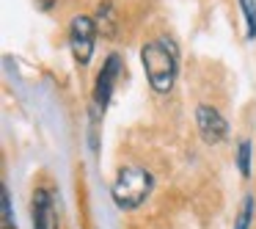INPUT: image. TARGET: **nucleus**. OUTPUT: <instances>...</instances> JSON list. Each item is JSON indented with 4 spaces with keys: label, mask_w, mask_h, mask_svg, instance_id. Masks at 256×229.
Listing matches in <instances>:
<instances>
[{
    "label": "nucleus",
    "mask_w": 256,
    "mask_h": 229,
    "mask_svg": "<svg viewBox=\"0 0 256 229\" xmlns=\"http://www.w3.org/2000/svg\"><path fill=\"white\" fill-rule=\"evenodd\" d=\"M140 64L149 78V86L157 94H168L176 83L179 72V53L171 39H154L140 50Z\"/></svg>",
    "instance_id": "1"
},
{
    "label": "nucleus",
    "mask_w": 256,
    "mask_h": 229,
    "mask_svg": "<svg viewBox=\"0 0 256 229\" xmlns=\"http://www.w3.org/2000/svg\"><path fill=\"white\" fill-rule=\"evenodd\" d=\"M152 193V174L146 168H138V166H130V168H122L110 188V196L116 201V207L122 210H135L146 201V196Z\"/></svg>",
    "instance_id": "2"
},
{
    "label": "nucleus",
    "mask_w": 256,
    "mask_h": 229,
    "mask_svg": "<svg viewBox=\"0 0 256 229\" xmlns=\"http://www.w3.org/2000/svg\"><path fill=\"white\" fill-rule=\"evenodd\" d=\"M94 39H96V25L91 17L80 14L72 20L69 25V47H72V56L80 67H88L91 56H94Z\"/></svg>",
    "instance_id": "3"
},
{
    "label": "nucleus",
    "mask_w": 256,
    "mask_h": 229,
    "mask_svg": "<svg viewBox=\"0 0 256 229\" xmlns=\"http://www.w3.org/2000/svg\"><path fill=\"white\" fill-rule=\"evenodd\" d=\"M34 229H58V207H56V196L47 185L34 190Z\"/></svg>",
    "instance_id": "4"
},
{
    "label": "nucleus",
    "mask_w": 256,
    "mask_h": 229,
    "mask_svg": "<svg viewBox=\"0 0 256 229\" xmlns=\"http://www.w3.org/2000/svg\"><path fill=\"white\" fill-rule=\"evenodd\" d=\"M196 122H198V133H201V138H204V144H220L228 133L226 119H223L220 111L212 108V105H198Z\"/></svg>",
    "instance_id": "5"
},
{
    "label": "nucleus",
    "mask_w": 256,
    "mask_h": 229,
    "mask_svg": "<svg viewBox=\"0 0 256 229\" xmlns=\"http://www.w3.org/2000/svg\"><path fill=\"white\" fill-rule=\"evenodd\" d=\"M118 72H122V58L116 53H110L102 67L100 78H96V86H94V105L96 111H105V105L110 102V94H113V86L118 80Z\"/></svg>",
    "instance_id": "6"
},
{
    "label": "nucleus",
    "mask_w": 256,
    "mask_h": 229,
    "mask_svg": "<svg viewBox=\"0 0 256 229\" xmlns=\"http://www.w3.org/2000/svg\"><path fill=\"white\" fill-rule=\"evenodd\" d=\"M240 9L245 14V39H256V0H240Z\"/></svg>",
    "instance_id": "7"
},
{
    "label": "nucleus",
    "mask_w": 256,
    "mask_h": 229,
    "mask_svg": "<svg viewBox=\"0 0 256 229\" xmlns=\"http://www.w3.org/2000/svg\"><path fill=\"white\" fill-rule=\"evenodd\" d=\"M237 168L242 177H250V141L242 138L237 146Z\"/></svg>",
    "instance_id": "8"
},
{
    "label": "nucleus",
    "mask_w": 256,
    "mask_h": 229,
    "mask_svg": "<svg viewBox=\"0 0 256 229\" xmlns=\"http://www.w3.org/2000/svg\"><path fill=\"white\" fill-rule=\"evenodd\" d=\"M250 218H254V196H245V199H242V210H240V215H237L234 229H248L250 226Z\"/></svg>",
    "instance_id": "9"
},
{
    "label": "nucleus",
    "mask_w": 256,
    "mask_h": 229,
    "mask_svg": "<svg viewBox=\"0 0 256 229\" xmlns=\"http://www.w3.org/2000/svg\"><path fill=\"white\" fill-rule=\"evenodd\" d=\"M0 201H3V229H14V212H12V193L3 185L0 190Z\"/></svg>",
    "instance_id": "10"
},
{
    "label": "nucleus",
    "mask_w": 256,
    "mask_h": 229,
    "mask_svg": "<svg viewBox=\"0 0 256 229\" xmlns=\"http://www.w3.org/2000/svg\"><path fill=\"white\" fill-rule=\"evenodd\" d=\"M52 3H56V0H36V6L44 9V12H47V9H52Z\"/></svg>",
    "instance_id": "11"
}]
</instances>
